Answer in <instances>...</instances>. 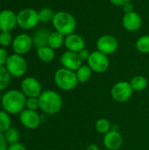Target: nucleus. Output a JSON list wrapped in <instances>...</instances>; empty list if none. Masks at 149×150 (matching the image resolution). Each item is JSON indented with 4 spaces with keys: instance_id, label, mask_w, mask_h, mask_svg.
<instances>
[{
    "instance_id": "nucleus-2",
    "label": "nucleus",
    "mask_w": 149,
    "mask_h": 150,
    "mask_svg": "<svg viewBox=\"0 0 149 150\" xmlns=\"http://www.w3.org/2000/svg\"><path fill=\"white\" fill-rule=\"evenodd\" d=\"M39 103L40 109L46 115H54L58 113L62 107V98L55 91L47 90L40 95Z\"/></svg>"
},
{
    "instance_id": "nucleus-8",
    "label": "nucleus",
    "mask_w": 149,
    "mask_h": 150,
    "mask_svg": "<svg viewBox=\"0 0 149 150\" xmlns=\"http://www.w3.org/2000/svg\"><path fill=\"white\" fill-rule=\"evenodd\" d=\"M133 93V90L129 82L126 81H119L116 83L112 90L111 96L118 103H125L128 101Z\"/></svg>"
},
{
    "instance_id": "nucleus-21",
    "label": "nucleus",
    "mask_w": 149,
    "mask_h": 150,
    "mask_svg": "<svg viewBox=\"0 0 149 150\" xmlns=\"http://www.w3.org/2000/svg\"><path fill=\"white\" fill-rule=\"evenodd\" d=\"M129 83L133 91H142L148 87V79L145 76H141V75L133 76Z\"/></svg>"
},
{
    "instance_id": "nucleus-29",
    "label": "nucleus",
    "mask_w": 149,
    "mask_h": 150,
    "mask_svg": "<svg viewBox=\"0 0 149 150\" xmlns=\"http://www.w3.org/2000/svg\"><path fill=\"white\" fill-rule=\"evenodd\" d=\"M13 40L10 32H1L0 33V45L3 47H8L12 43Z\"/></svg>"
},
{
    "instance_id": "nucleus-15",
    "label": "nucleus",
    "mask_w": 149,
    "mask_h": 150,
    "mask_svg": "<svg viewBox=\"0 0 149 150\" xmlns=\"http://www.w3.org/2000/svg\"><path fill=\"white\" fill-rule=\"evenodd\" d=\"M103 143L106 149L119 150L123 145V137L118 130L112 129L104 135Z\"/></svg>"
},
{
    "instance_id": "nucleus-5",
    "label": "nucleus",
    "mask_w": 149,
    "mask_h": 150,
    "mask_svg": "<svg viewBox=\"0 0 149 150\" xmlns=\"http://www.w3.org/2000/svg\"><path fill=\"white\" fill-rule=\"evenodd\" d=\"M40 22L39 12L32 8L23 9L17 14V23L22 29H32L36 27Z\"/></svg>"
},
{
    "instance_id": "nucleus-32",
    "label": "nucleus",
    "mask_w": 149,
    "mask_h": 150,
    "mask_svg": "<svg viewBox=\"0 0 149 150\" xmlns=\"http://www.w3.org/2000/svg\"><path fill=\"white\" fill-rule=\"evenodd\" d=\"M78 54H79V56H80V58H81V60H82L83 62H84V61L87 62L88 59H89V57H90V52L88 49L83 48V50H81V51L78 53Z\"/></svg>"
},
{
    "instance_id": "nucleus-9",
    "label": "nucleus",
    "mask_w": 149,
    "mask_h": 150,
    "mask_svg": "<svg viewBox=\"0 0 149 150\" xmlns=\"http://www.w3.org/2000/svg\"><path fill=\"white\" fill-rule=\"evenodd\" d=\"M97 48L99 52L110 55L114 54L119 48L118 40L111 34H104L97 40Z\"/></svg>"
},
{
    "instance_id": "nucleus-1",
    "label": "nucleus",
    "mask_w": 149,
    "mask_h": 150,
    "mask_svg": "<svg viewBox=\"0 0 149 150\" xmlns=\"http://www.w3.org/2000/svg\"><path fill=\"white\" fill-rule=\"evenodd\" d=\"M27 98L18 90H10L2 96L1 105L9 114H19L25 109Z\"/></svg>"
},
{
    "instance_id": "nucleus-20",
    "label": "nucleus",
    "mask_w": 149,
    "mask_h": 150,
    "mask_svg": "<svg viewBox=\"0 0 149 150\" xmlns=\"http://www.w3.org/2000/svg\"><path fill=\"white\" fill-rule=\"evenodd\" d=\"M37 55L39 59L43 62H51L55 57V53L53 48L49 46L41 47L37 48Z\"/></svg>"
},
{
    "instance_id": "nucleus-28",
    "label": "nucleus",
    "mask_w": 149,
    "mask_h": 150,
    "mask_svg": "<svg viewBox=\"0 0 149 150\" xmlns=\"http://www.w3.org/2000/svg\"><path fill=\"white\" fill-rule=\"evenodd\" d=\"M39 12V18H40V21L43 22V23H48V22H52L53 18L54 17L55 12H54V11L50 8L45 7L42 8Z\"/></svg>"
},
{
    "instance_id": "nucleus-31",
    "label": "nucleus",
    "mask_w": 149,
    "mask_h": 150,
    "mask_svg": "<svg viewBox=\"0 0 149 150\" xmlns=\"http://www.w3.org/2000/svg\"><path fill=\"white\" fill-rule=\"evenodd\" d=\"M8 53L4 48H0V66H4L8 60Z\"/></svg>"
},
{
    "instance_id": "nucleus-35",
    "label": "nucleus",
    "mask_w": 149,
    "mask_h": 150,
    "mask_svg": "<svg viewBox=\"0 0 149 150\" xmlns=\"http://www.w3.org/2000/svg\"><path fill=\"white\" fill-rule=\"evenodd\" d=\"M122 8H123V11H124L125 13H129V12L134 11L133 4H132V2L126 3V4H124V5L122 6Z\"/></svg>"
},
{
    "instance_id": "nucleus-6",
    "label": "nucleus",
    "mask_w": 149,
    "mask_h": 150,
    "mask_svg": "<svg viewBox=\"0 0 149 150\" xmlns=\"http://www.w3.org/2000/svg\"><path fill=\"white\" fill-rule=\"evenodd\" d=\"M5 68L11 76L21 77L27 70V62L22 55L13 54L9 55Z\"/></svg>"
},
{
    "instance_id": "nucleus-7",
    "label": "nucleus",
    "mask_w": 149,
    "mask_h": 150,
    "mask_svg": "<svg viewBox=\"0 0 149 150\" xmlns=\"http://www.w3.org/2000/svg\"><path fill=\"white\" fill-rule=\"evenodd\" d=\"M88 66L95 73H105L107 71L110 66V60L108 55L99 52L98 50L90 53V57L87 61Z\"/></svg>"
},
{
    "instance_id": "nucleus-12",
    "label": "nucleus",
    "mask_w": 149,
    "mask_h": 150,
    "mask_svg": "<svg viewBox=\"0 0 149 150\" xmlns=\"http://www.w3.org/2000/svg\"><path fill=\"white\" fill-rule=\"evenodd\" d=\"M21 124L27 129H36L41 123V117L37 111L25 109L19 113Z\"/></svg>"
},
{
    "instance_id": "nucleus-13",
    "label": "nucleus",
    "mask_w": 149,
    "mask_h": 150,
    "mask_svg": "<svg viewBox=\"0 0 149 150\" xmlns=\"http://www.w3.org/2000/svg\"><path fill=\"white\" fill-rule=\"evenodd\" d=\"M60 62L63 68L70 69L75 72L83 65V61L81 60L78 53L68 50H67L61 54Z\"/></svg>"
},
{
    "instance_id": "nucleus-30",
    "label": "nucleus",
    "mask_w": 149,
    "mask_h": 150,
    "mask_svg": "<svg viewBox=\"0 0 149 150\" xmlns=\"http://www.w3.org/2000/svg\"><path fill=\"white\" fill-rule=\"evenodd\" d=\"M40 108V103L38 98H27L25 102V109L37 111Z\"/></svg>"
},
{
    "instance_id": "nucleus-3",
    "label": "nucleus",
    "mask_w": 149,
    "mask_h": 150,
    "mask_svg": "<svg viewBox=\"0 0 149 150\" xmlns=\"http://www.w3.org/2000/svg\"><path fill=\"white\" fill-rule=\"evenodd\" d=\"M52 23L55 31L65 37L74 33L76 27V20L75 17L70 12L65 11L55 12Z\"/></svg>"
},
{
    "instance_id": "nucleus-11",
    "label": "nucleus",
    "mask_w": 149,
    "mask_h": 150,
    "mask_svg": "<svg viewBox=\"0 0 149 150\" xmlns=\"http://www.w3.org/2000/svg\"><path fill=\"white\" fill-rule=\"evenodd\" d=\"M33 46L32 38L25 33H21L16 36L12 41V48L15 54L23 55L28 53Z\"/></svg>"
},
{
    "instance_id": "nucleus-16",
    "label": "nucleus",
    "mask_w": 149,
    "mask_h": 150,
    "mask_svg": "<svg viewBox=\"0 0 149 150\" xmlns=\"http://www.w3.org/2000/svg\"><path fill=\"white\" fill-rule=\"evenodd\" d=\"M17 23V14L11 10H4L0 11V31L11 32L12 31Z\"/></svg>"
},
{
    "instance_id": "nucleus-38",
    "label": "nucleus",
    "mask_w": 149,
    "mask_h": 150,
    "mask_svg": "<svg viewBox=\"0 0 149 150\" xmlns=\"http://www.w3.org/2000/svg\"><path fill=\"white\" fill-rule=\"evenodd\" d=\"M1 100H2V95H1V93H0V103H1Z\"/></svg>"
},
{
    "instance_id": "nucleus-39",
    "label": "nucleus",
    "mask_w": 149,
    "mask_h": 150,
    "mask_svg": "<svg viewBox=\"0 0 149 150\" xmlns=\"http://www.w3.org/2000/svg\"><path fill=\"white\" fill-rule=\"evenodd\" d=\"M105 150H109V149H105Z\"/></svg>"
},
{
    "instance_id": "nucleus-34",
    "label": "nucleus",
    "mask_w": 149,
    "mask_h": 150,
    "mask_svg": "<svg viewBox=\"0 0 149 150\" xmlns=\"http://www.w3.org/2000/svg\"><path fill=\"white\" fill-rule=\"evenodd\" d=\"M7 150H27V149H26V148H25L22 143L17 142V143H14V144H11V145L8 147V149Z\"/></svg>"
},
{
    "instance_id": "nucleus-23",
    "label": "nucleus",
    "mask_w": 149,
    "mask_h": 150,
    "mask_svg": "<svg viewBox=\"0 0 149 150\" xmlns=\"http://www.w3.org/2000/svg\"><path fill=\"white\" fill-rule=\"evenodd\" d=\"M136 49L141 54H149V35L141 36L135 43Z\"/></svg>"
},
{
    "instance_id": "nucleus-10",
    "label": "nucleus",
    "mask_w": 149,
    "mask_h": 150,
    "mask_svg": "<svg viewBox=\"0 0 149 150\" xmlns=\"http://www.w3.org/2000/svg\"><path fill=\"white\" fill-rule=\"evenodd\" d=\"M21 91L26 98H39L42 92L41 84L32 76L25 77L21 82Z\"/></svg>"
},
{
    "instance_id": "nucleus-4",
    "label": "nucleus",
    "mask_w": 149,
    "mask_h": 150,
    "mask_svg": "<svg viewBox=\"0 0 149 150\" xmlns=\"http://www.w3.org/2000/svg\"><path fill=\"white\" fill-rule=\"evenodd\" d=\"M54 80L57 87L65 91L76 89L79 83L76 72L63 67L55 71Z\"/></svg>"
},
{
    "instance_id": "nucleus-33",
    "label": "nucleus",
    "mask_w": 149,
    "mask_h": 150,
    "mask_svg": "<svg viewBox=\"0 0 149 150\" xmlns=\"http://www.w3.org/2000/svg\"><path fill=\"white\" fill-rule=\"evenodd\" d=\"M8 149V143L5 140L4 134L3 133H0V150Z\"/></svg>"
},
{
    "instance_id": "nucleus-37",
    "label": "nucleus",
    "mask_w": 149,
    "mask_h": 150,
    "mask_svg": "<svg viewBox=\"0 0 149 150\" xmlns=\"http://www.w3.org/2000/svg\"><path fill=\"white\" fill-rule=\"evenodd\" d=\"M86 150H100L99 148L96 145V144H90L88 146V148L86 149Z\"/></svg>"
},
{
    "instance_id": "nucleus-19",
    "label": "nucleus",
    "mask_w": 149,
    "mask_h": 150,
    "mask_svg": "<svg viewBox=\"0 0 149 150\" xmlns=\"http://www.w3.org/2000/svg\"><path fill=\"white\" fill-rule=\"evenodd\" d=\"M64 41H65V36L54 31V32H52L49 35L47 46H49L54 50L59 49L64 45Z\"/></svg>"
},
{
    "instance_id": "nucleus-27",
    "label": "nucleus",
    "mask_w": 149,
    "mask_h": 150,
    "mask_svg": "<svg viewBox=\"0 0 149 150\" xmlns=\"http://www.w3.org/2000/svg\"><path fill=\"white\" fill-rule=\"evenodd\" d=\"M4 134L7 143H9L10 145L17 143L19 141V133L15 127H10Z\"/></svg>"
},
{
    "instance_id": "nucleus-17",
    "label": "nucleus",
    "mask_w": 149,
    "mask_h": 150,
    "mask_svg": "<svg viewBox=\"0 0 149 150\" xmlns=\"http://www.w3.org/2000/svg\"><path fill=\"white\" fill-rule=\"evenodd\" d=\"M85 40L84 39L76 33H72L65 37L64 46L68 51L79 53L81 50L85 48Z\"/></svg>"
},
{
    "instance_id": "nucleus-25",
    "label": "nucleus",
    "mask_w": 149,
    "mask_h": 150,
    "mask_svg": "<svg viewBox=\"0 0 149 150\" xmlns=\"http://www.w3.org/2000/svg\"><path fill=\"white\" fill-rule=\"evenodd\" d=\"M10 127H11V116L5 111H0V133L4 134Z\"/></svg>"
},
{
    "instance_id": "nucleus-18",
    "label": "nucleus",
    "mask_w": 149,
    "mask_h": 150,
    "mask_svg": "<svg viewBox=\"0 0 149 150\" xmlns=\"http://www.w3.org/2000/svg\"><path fill=\"white\" fill-rule=\"evenodd\" d=\"M50 33H51L48 30L45 29V28L38 29L34 33L33 36L32 37L33 46L36 48H40L41 47L47 46V41H48V38H49Z\"/></svg>"
},
{
    "instance_id": "nucleus-24",
    "label": "nucleus",
    "mask_w": 149,
    "mask_h": 150,
    "mask_svg": "<svg viewBox=\"0 0 149 150\" xmlns=\"http://www.w3.org/2000/svg\"><path fill=\"white\" fill-rule=\"evenodd\" d=\"M95 128H96L97 133L105 135L112 130V125L107 119L102 118V119H99L96 121Z\"/></svg>"
},
{
    "instance_id": "nucleus-26",
    "label": "nucleus",
    "mask_w": 149,
    "mask_h": 150,
    "mask_svg": "<svg viewBox=\"0 0 149 150\" xmlns=\"http://www.w3.org/2000/svg\"><path fill=\"white\" fill-rule=\"evenodd\" d=\"M11 75L4 66H0V91L6 89L10 83Z\"/></svg>"
},
{
    "instance_id": "nucleus-14",
    "label": "nucleus",
    "mask_w": 149,
    "mask_h": 150,
    "mask_svg": "<svg viewBox=\"0 0 149 150\" xmlns=\"http://www.w3.org/2000/svg\"><path fill=\"white\" fill-rule=\"evenodd\" d=\"M122 25L128 32H136L142 25V18L136 11L125 13L122 18Z\"/></svg>"
},
{
    "instance_id": "nucleus-22",
    "label": "nucleus",
    "mask_w": 149,
    "mask_h": 150,
    "mask_svg": "<svg viewBox=\"0 0 149 150\" xmlns=\"http://www.w3.org/2000/svg\"><path fill=\"white\" fill-rule=\"evenodd\" d=\"M92 70L88 66V65H82L76 71V77H77V80L79 82V83H87L91 76H92Z\"/></svg>"
},
{
    "instance_id": "nucleus-36",
    "label": "nucleus",
    "mask_w": 149,
    "mask_h": 150,
    "mask_svg": "<svg viewBox=\"0 0 149 150\" xmlns=\"http://www.w3.org/2000/svg\"><path fill=\"white\" fill-rule=\"evenodd\" d=\"M110 2L116 6H123L126 3L132 2V0H110Z\"/></svg>"
}]
</instances>
